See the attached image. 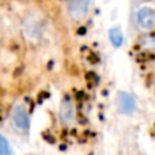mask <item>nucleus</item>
<instances>
[{"instance_id": "4", "label": "nucleus", "mask_w": 155, "mask_h": 155, "mask_svg": "<svg viewBox=\"0 0 155 155\" xmlns=\"http://www.w3.org/2000/svg\"><path fill=\"white\" fill-rule=\"evenodd\" d=\"M59 116H60V121L63 125L70 127L74 124L76 117V112H75V106L74 102L70 97H64L60 104V110H59Z\"/></svg>"}, {"instance_id": "2", "label": "nucleus", "mask_w": 155, "mask_h": 155, "mask_svg": "<svg viewBox=\"0 0 155 155\" xmlns=\"http://www.w3.org/2000/svg\"><path fill=\"white\" fill-rule=\"evenodd\" d=\"M91 0H68L67 12L74 21H82L90 11Z\"/></svg>"}, {"instance_id": "7", "label": "nucleus", "mask_w": 155, "mask_h": 155, "mask_svg": "<svg viewBox=\"0 0 155 155\" xmlns=\"http://www.w3.org/2000/svg\"><path fill=\"white\" fill-rule=\"evenodd\" d=\"M0 155H12V150H11L10 143L2 135H0Z\"/></svg>"}, {"instance_id": "3", "label": "nucleus", "mask_w": 155, "mask_h": 155, "mask_svg": "<svg viewBox=\"0 0 155 155\" xmlns=\"http://www.w3.org/2000/svg\"><path fill=\"white\" fill-rule=\"evenodd\" d=\"M137 26L143 31H153L155 30V8L153 7H142L136 14Z\"/></svg>"}, {"instance_id": "6", "label": "nucleus", "mask_w": 155, "mask_h": 155, "mask_svg": "<svg viewBox=\"0 0 155 155\" xmlns=\"http://www.w3.org/2000/svg\"><path fill=\"white\" fill-rule=\"evenodd\" d=\"M109 38H110V41H112V44L114 46H120L121 44H123V34L120 33V30H118V29L110 30Z\"/></svg>"}, {"instance_id": "1", "label": "nucleus", "mask_w": 155, "mask_h": 155, "mask_svg": "<svg viewBox=\"0 0 155 155\" xmlns=\"http://www.w3.org/2000/svg\"><path fill=\"white\" fill-rule=\"evenodd\" d=\"M11 121H12V125L16 131L23 132V134L29 131L30 118H29V112H27L25 105L18 104L14 106L12 112H11Z\"/></svg>"}, {"instance_id": "5", "label": "nucleus", "mask_w": 155, "mask_h": 155, "mask_svg": "<svg viewBox=\"0 0 155 155\" xmlns=\"http://www.w3.org/2000/svg\"><path fill=\"white\" fill-rule=\"evenodd\" d=\"M117 104H118V109H120V112L125 113V114L132 113L135 110V107H136L135 98L132 95H129V94H127V93H120L118 94Z\"/></svg>"}]
</instances>
